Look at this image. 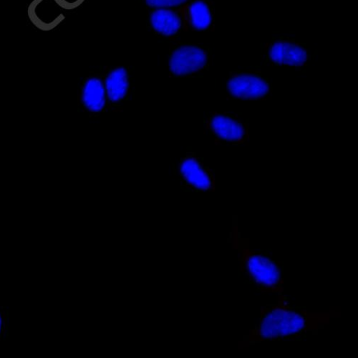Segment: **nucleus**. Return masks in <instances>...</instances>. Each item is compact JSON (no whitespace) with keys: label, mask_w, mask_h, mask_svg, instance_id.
I'll use <instances>...</instances> for the list:
<instances>
[{"label":"nucleus","mask_w":358,"mask_h":358,"mask_svg":"<svg viewBox=\"0 0 358 358\" xmlns=\"http://www.w3.org/2000/svg\"><path fill=\"white\" fill-rule=\"evenodd\" d=\"M340 310L308 311L290 306L285 294L277 295L276 303L262 307L255 326L238 343V351L266 341L301 338L317 333L334 319L341 317Z\"/></svg>","instance_id":"f257e3e1"},{"label":"nucleus","mask_w":358,"mask_h":358,"mask_svg":"<svg viewBox=\"0 0 358 358\" xmlns=\"http://www.w3.org/2000/svg\"><path fill=\"white\" fill-rule=\"evenodd\" d=\"M229 244L236 252L242 271L262 293L285 294V280L278 264L271 258L251 249L236 224L229 232Z\"/></svg>","instance_id":"f03ea898"},{"label":"nucleus","mask_w":358,"mask_h":358,"mask_svg":"<svg viewBox=\"0 0 358 358\" xmlns=\"http://www.w3.org/2000/svg\"><path fill=\"white\" fill-rule=\"evenodd\" d=\"M207 63V55L202 49L192 45L176 49L169 59V69L176 76H182L196 73Z\"/></svg>","instance_id":"7ed1b4c3"},{"label":"nucleus","mask_w":358,"mask_h":358,"mask_svg":"<svg viewBox=\"0 0 358 358\" xmlns=\"http://www.w3.org/2000/svg\"><path fill=\"white\" fill-rule=\"evenodd\" d=\"M227 86L233 96L242 99H260L266 95L270 90L263 79L251 75L234 77L229 80Z\"/></svg>","instance_id":"20e7f679"},{"label":"nucleus","mask_w":358,"mask_h":358,"mask_svg":"<svg viewBox=\"0 0 358 358\" xmlns=\"http://www.w3.org/2000/svg\"><path fill=\"white\" fill-rule=\"evenodd\" d=\"M272 61L279 65L301 67L308 61V53L305 49L296 45L278 42L270 50Z\"/></svg>","instance_id":"39448f33"},{"label":"nucleus","mask_w":358,"mask_h":358,"mask_svg":"<svg viewBox=\"0 0 358 358\" xmlns=\"http://www.w3.org/2000/svg\"><path fill=\"white\" fill-rule=\"evenodd\" d=\"M150 22L155 31L166 37L176 35L182 24L180 16L167 8L154 11L150 16Z\"/></svg>","instance_id":"423d86ee"},{"label":"nucleus","mask_w":358,"mask_h":358,"mask_svg":"<svg viewBox=\"0 0 358 358\" xmlns=\"http://www.w3.org/2000/svg\"><path fill=\"white\" fill-rule=\"evenodd\" d=\"M106 93L103 83L99 78L88 79L82 92V101L85 107L92 112H99L106 105Z\"/></svg>","instance_id":"0eeeda50"},{"label":"nucleus","mask_w":358,"mask_h":358,"mask_svg":"<svg viewBox=\"0 0 358 358\" xmlns=\"http://www.w3.org/2000/svg\"><path fill=\"white\" fill-rule=\"evenodd\" d=\"M106 96L112 102H118L124 99L129 87V75L124 68L112 71L105 81Z\"/></svg>","instance_id":"6e6552de"},{"label":"nucleus","mask_w":358,"mask_h":358,"mask_svg":"<svg viewBox=\"0 0 358 358\" xmlns=\"http://www.w3.org/2000/svg\"><path fill=\"white\" fill-rule=\"evenodd\" d=\"M180 172L187 183L199 190L206 191L212 187L210 176L194 159L184 161L180 166Z\"/></svg>","instance_id":"1a4fd4ad"},{"label":"nucleus","mask_w":358,"mask_h":358,"mask_svg":"<svg viewBox=\"0 0 358 358\" xmlns=\"http://www.w3.org/2000/svg\"><path fill=\"white\" fill-rule=\"evenodd\" d=\"M212 129L218 137L228 141H238L245 136V129L241 124L223 115L213 117Z\"/></svg>","instance_id":"9d476101"},{"label":"nucleus","mask_w":358,"mask_h":358,"mask_svg":"<svg viewBox=\"0 0 358 358\" xmlns=\"http://www.w3.org/2000/svg\"><path fill=\"white\" fill-rule=\"evenodd\" d=\"M192 27L197 31H204L213 22V15L210 8L201 0H197L191 4L189 10Z\"/></svg>","instance_id":"9b49d317"},{"label":"nucleus","mask_w":358,"mask_h":358,"mask_svg":"<svg viewBox=\"0 0 358 358\" xmlns=\"http://www.w3.org/2000/svg\"><path fill=\"white\" fill-rule=\"evenodd\" d=\"M188 0H145L146 5L148 7L161 9V8H170L181 6L186 3Z\"/></svg>","instance_id":"f8f14e48"},{"label":"nucleus","mask_w":358,"mask_h":358,"mask_svg":"<svg viewBox=\"0 0 358 358\" xmlns=\"http://www.w3.org/2000/svg\"><path fill=\"white\" fill-rule=\"evenodd\" d=\"M54 2L65 10H73L80 6L85 0H54Z\"/></svg>","instance_id":"ddd939ff"},{"label":"nucleus","mask_w":358,"mask_h":358,"mask_svg":"<svg viewBox=\"0 0 358 358\" xmlns=\"http://www.w3.org/2000/svg\"><path fill=\"white\" fill-rule=\"evenodd\" d=\"M2 324H3L2 317H1V316H0V332H1Z\"/></svg>","instance_id":"4468645a"}]
</instances>
